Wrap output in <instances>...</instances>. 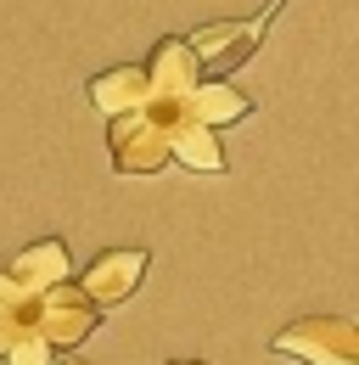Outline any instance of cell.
<instances>
[{"instance_id": "obj_4", "label": "cell", "mask_w": 359, "mask_h": 365, "mask_svg": "<svg viewBox=\"0 0 359 365\" xmlns=\"http://www.w3.org/2000/svg\"><path fill=\"white\" fill-rule=\"evenodd\" d=\"M146 264H152V253H146V247H107V253H95V259H90V270L79 275L73 287L90 298V309L101 315V309L130 304L135 287L146 281Z\"/></svg>"}, {"instance_id": "obj_8", "label": "cell", "mask_w": 359, "mask_h": 365, "mask_svg": "<svg viewBox=\"0 0 359 365\" xmlns=\"http://www.w3.org/2000/svg\"><path fill=\"white\" fill-rule=\"evenodd\" d=\"M185 163L197 175H224V146L214 130H202L185 107H169V163Z\"/></svg>"}, {"instance_id": "obj_7", "label": "cell", "mask_w": 359, "mask_h": 365, "mask_svg": "<svg viewBox=\"0 0 359 365\" xmlns=\"http://www.w3.org/2000/svg\"><path fill=\"white\" fill-rule=\"evenodd\" d=\"M6 275L17 281V292H51V287H62V281H73V253H68V242L62 236H40V242H28L11 264H6Z\"/></svg>"}, {"instance_id": "obj_15", "label": "cell", "mask_w": 359, "mask_h": 365, "mask_svg": "<svg viewBox=\"0 0 359 365\" xmlns=\"http://www.w3.org/2000/svg\"><path fill=\"white\" fill-rule=\"evenodd\" d=\"M169 365H208V360H169Z\"/></svg>"}, {"instance_id": "obj_5", "label": "cell", "mask_w": 359, "mask_h": 365, "mask_svg": "<svg viewBox=\"0 0 359 365\" xmlns=\"http://www.w3.org/2000/svg\"><path fill=\"white\" fill-rule=\"evenodd\" d=\"M275 11H281V0H269L259 17H247V23H208V29H197V34H185V46L197 62H219V79H230V68H241L259 40H264V29L275 23Z\"/></svg>"}, {"instance_id": "obj_6", "label": "cell", "mask_w": 359, "mask_h": 365, "mask_svg": "<svg viewBox=\"0 0 359 365\" xmlns=\"http://www.w3.org/2000/svg\"><path fill=\"white\" fill-rule=\"evenodd\" d=\"M140 73H146V101H157V107H185V96L202 85V62L191 56L180 34H163L152 56L140 62Z\"/></svg>"}, {"instance_id": "obj_13", "label": "cell", "mask_w": 359, "mask_h": 365, "mask_svg": "<svg viewBox=\"0 0 359 365\" xmlns=\"http://www.w3.org/2000/svg\"><path fill=\"white\" fill-rule=\"evenodd\" d=\"M23 298H28V292H17V281H11V275H6V264H0V309H17Z\"/></svg>"}, {"instance_id": "obj_2", "label": "cell", "mask_w": 359, "mask_h": 365, "mask_svg": "<svg viewBox=\"0 0 359 365\" xmlns=\"http://www.w3.org/2000/svg\"><path fill=\"white\" fill-rule=\"evenodd\" d=\"M107 146H113V169L118 175H157V169H169V107L146 101L135 113H118L107 124Z\"/></svg>"}, {"instance_id": "obj_3", "label": "cell", "mask_w": 359, "mask_h": 365, "mask_svg": "<svg viewBox=\"0 0 359 365\" xmlns=\"http://www.w3.org/2000/svg\"><path fill=\"white\" fill-rule=\"evenodd\" d=\"M95 326H101V315L90 309V298L73 287V281H62V287L28 298V331L40 337L51 354H73Z\"/></svg>"}, {"instance_id": "obj_9", "label": "cell", "mask_w": 359, "mask_h": 365, "mask_svg": "<svg viewBox=\"0 0 359 365\" xmlns=\"http://www.w3.org/2000/svg\"><path fill=\"white\" fill-rule=\"evenodd\" d=\"M185 113H191L202 130H214V135H219L224 124H241V118L253 113V96H241L230 79H202L197 91L185 96Z\"/></svg>"}, {"instance_id": "obj_14", "label": "cell", "mask_w": 359, "mask_h": 365, "mask_svg": "<svg viewBox=\"0 0 359 365\" xmlns=\"http://www.w3.org/2000/svg\"><path fill=\"white\" fill-rule=\"evenodd\" d=\"M51 365H90V360H79V354H56Z\"/></svg>"}, {"instance_id": "obj_10", "label": "cell", "mask_w": 359, "mask_h": 365, "mask_svg": "<svg viewBox=\"0 0 359 365\" xmlns=\"http://www.w3.org/2000/svg\"><path fill=\"white\" fill-rule=\"evenodd\" d=\"M85 96L107 113V118L135 113V107H146V73H140V62H118V68L95 73V79L85 85Z\"/></svg>"}, {"instance_id": "obj_12", "label": "cell", "mask_w": 359, "mask_h": 365, "mask_svg": "<svg viewBox=\"0 0 359 365\" xmlns=\"http://www.w3.org/2000/svg\"><path fill=\"white\" fill-rule=\"evenodd\" d=\"M51 360H56V354L45 349L34 331H28V337H17V343H11V354H6V365H51Z\"/></svg>"}, {"instance_id": "obj_11", "label": "cell", "mask_w": 359, "mask_h": 365, "mask_svg": "<svg viewBox=\"0 0 359 365\" xmlns=\"http://www.w3.org/2000/svg\"><path fill=\"white\" fill-rule=\"evenodd\" d=\"M17 337H28V298H23L17 309H0V360L11 354Z\"/></svg>"}, {"instance_id": "obj_1", "label": "cell", "mask_w": 359, "mask_h": 365, "mask_svg": "<svg viewBox=\"0 0 359 365\" xmlns=\"http://www.w3.org/2000/svg\"><path fill=\"white\" fill-rule=\"evenodd\" d=\"M269 354L298 365H359V326L343 315H303L269 337Z\"/></svg>"}]
</instances>
